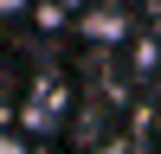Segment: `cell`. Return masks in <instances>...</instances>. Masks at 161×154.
Here are the masks:
<instances>
[{
	"instance_id": "obj_3",
	"label": "cell",
	"mask_w": 161,
	"mask_h": 154,
	"mask_svg": "<svg viewBox=\"0 0 161 154\" xmlns=\"http://www.w3.org/2000/svg\"><path fill=\"white\" fill-rule=\"evenodd\" d=\"M0 154H26V148H13V141H0Z\"/></svg>"
},
{
	"instance_id": "obj_2",
	"label": "cell",
	"mask_w": 161,
	"mask_h": 154,
	"mask_svg": "<svg viewBox=\"0 0 161 154\" xmlns=\"http://www.w3.org/2000/svg\"><path fill=\"white\" fill-rule=\"evenodd\" d=\"M84 154H123V148H116V141H103V148H84Z\"/></svg>"
},
{
	"instance_id": "obj_1",
	"label": "cell",
	"mask_w": 161,
	"mask_h": 154,
	"mask_svg": "<svg viewBox=\"0 0 161 154\" xmlns=\"http://www.w3.org/2000/svg\"><path fill=\"white\" fill-rule=\"evenodd\" d=\"M123 26H129L123 13H103V7H90V13H84V32H90V38H110V45L123 38Z\"/></svg>"
}]
</instances>
